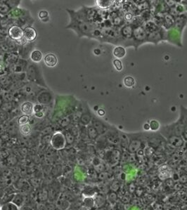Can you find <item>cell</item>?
<instances>
[{
	"instance_id": "cell-1",
	"label": "cell",
	"mask_w": 187,
	"mask_h": 210,
	"mask_svg": "<svg viewBox=\"0 0 187 210\" xmlns=\"http://www.w3.org/2000/svg\"><path fill=\"white\" fill-rule=\"evenodd\" d=\"M127 135L129 139V145L127 150L129 153H135L138 152L144 143L146 141L145 134H127Z\"/></svg>"
},
{
	"instance_id": "cell-2",
	"label": "cell",
	"mask_w": 187,
	"mask_h": 210,
	"mask_svg": "<svg viewBox=\"0 0 187 210\" xmlns=\"http://www.w3.org/2000/svg\"><path fill=\"white\" fill-rule=\"evenodd\" d=\"M148 33L140 25H134L132 40H130V46H133L135 49H137L141 44L147 42Z\"/></svg>"
},
{
	"instance_id": "cell-3",
	"label": "cell",
	"mask_w": 187,
	"mask_h": 210,
	"mask_svg": "<svg viewBox=\"0 0 187 210\" xmlns=\"http://www.w3.org/2000/svg\"><path fill=\"white\" fill-rule=\"evenodd\" d=\"M51 144L54 149H64L66 145V139L62 133L57 131L53 135L51 139Z\"/></svg>"
},
{
	"instance_id": "cell-4",
	"label": "cell",
	"mask_w": 187,
	"mask_h": 210,
	"mask_svg": "<svg viewBox=\"0 0 187 210\" xmlns=\"http://www.w3.org/2000/svg\"><path fill=\"white\" fill-rule=\"evenodd\" d=\"M134 27V25H133V24H125L120 29V35H121V38H123L124 42H125L124 46H127L128 42H130V40H132Z\"/></svg>"
},
{
	"instance_id": "cell-5",
	"label": "cell",
	"mask_w": 187,
	"mask_h": 210,
	"mask_svg": "<svg viewBox=\"0 0 187 210\" xmlns=\"http://www.w3.org/2000/svg\"><path fill=\"white\" fill-rule=\"evenodd\" d=\"M173 170L167 165H161L158 168V177L161 180H166L172 177Z\"/></svg>"
},
{
	"instance_id": "cell-6",
	"label": "cell",
	"mask_w": 187,
	"mask_h": 210,
	"mask_svg": "<svg viewBox=\"0 0 187 210\" xmlns=\"http://www.w3.org/2000/svg\"><path fill=\"white\" fill-rule=\"evenodd\" d=\"M9 34L10 38L15 40H21L23 37V30L19 26L14 25L9 30Z\"/></svg>"
},
{
	"instance_id": "cell-7",
	"label": "cell",
	"mask_w": 187,
	"mask_h": 210,
	"mask_svg": "<svg viewBox=\"0 0 187 210\" xmlns=\"http://www.w3.org/2000/svg\"><path fill=\"white\" fill-rule=\"evenodd\" d=\"M166 139L170 145L176 148H180L184 144V139L181 136H171L166 138Z\"/></svg>"
},
{
	"instance_id": "cell-8",
	"label": "cell",
	"mask_w": 187,
	"mask_h": 210,
	"mask_svg": "<svg viewBox=\"0 0 187 210\" xmlns=\"http://www.w3.org/2000/svg\"><path fill=\"white\" fill-rule=\"evenodd\" d=\"M37 37V32L32 27H27L23 30V38L27 42H32Z\"/></svg>"
},
{
	"instance_id": "cell-9",
	"label": "cell",
	"mask_w": 187,
	"mask_h": 210,
	"mask_svg": "<svg viewBox=\"0 0 187 210\" xmlns=\"http://www.w3.org/2000/svg\"><path fill=\"white\" fill-rule=\"evenodd\" d=\"M44 60L46 66L50 67V68L55 67L58 64L57 57L54 54H53V53H48V54L45 56Z\"/></svg>"
},
{
	"instance_id": "cell-10",
	"label": "cell",
	"mask_w": 187,
	"mask_h": 210,
	"mask_svg": "<svg viewBox=\"0 0 187 210\" xmlns=\"http://www.w3.org/2000/svg\"><path fill=\"white\" fill-rule=\"evenodd\" d=\"M162 40V34L160 30L152 33H150V34H148L147 42H153V43L154 42V43H157V42H160V41Z\"/></svg>"
},
{
	"instance_id": "cell-11",
	"label": "cell",
	"mask_w": 187,
	"mask_h": 210,
	"mask_svg": "<svg viewBox=\"0 0 187 210\" xmlns=\"http://www.w3.org/2000/svg\"><path fill=\"white\" fill-rule=\"evenodd\" d=\"M21 111L24 115L27 116H30L34 113V106L30 102H25L21 105Z\"/></svg>"
},
{
	"instance_id": "cell-12",
	"label": "cell",
	"mask_w": 187,
	"mask_h": 210,
	"mask_svg": "<svg viewBox=\"0 0 187 210\" xmlns=\"http://www.w3.org/2000/svg\"><path fill=\"white\" fill-rule=\"evenodd\" d=\"M180 123L187 128V109L184 106H181L180 118L178 120Z\"/></svg>"
},
{
	"instance_id": "cell-13",
	"label": "cell",
	"mask_w": 187,
	"mask_h": 210,
	"mask_svg": "<svg viewBox=\"0 0 187 210\" xmlns=\"http://www.w3.org/2000/svg\"><path fill=\"white\" fill-rule=\"evenodd\" d=\"M30 58L33 62L40 63L43 58V55L42 52L39 50H35L31 53Z\"/></svg>"
},
{
	"instance_id": "cell-14",
	"label": "cell",
	"mask_w": 187,
	"mask_h": 210,
	"mask_svg": "<svg viewBox=\"0 0 187 210\" xmlns=\"http://www.w3.org/2000/svg\"><path fill=\"white\" fill-rule=\"evenodd\" d=\"M120 145L123 149H127V147H128L129 145V139L127 137V134L120 132Z\"/></svg>"
},
{
	"instance_id": "cell-15",
	"label": "cell",
	"mask_w": 187,
	"mask_h": 210,
	"mask_svg": "<svg viewBox=\"0 0 187 210\" xmlns=\"http://www.w3.org/2000/svg\"><path fill=\"white\" fill-rule=\"evenodd\" d=\"M126 54L125 49L123 46H118L113 50V55L118 58H122Z\"/></svg>"
},
{
	"instance_id": "cell-16",
	"label": "cell",
	"mask_w": 187,
	"mask_h": 210,
	"mask_svg": "<svg viewBox=\"0 0 187 210\" xmlns=\"http://www.w3.org/2000/svg\"><path fill=\"white\" fill-rule=\"evenodd\" d=\"M56 206L59 210H68L70 207V203L68 200L64 199H59L57 201Z\"/></svg>"
},
{
	"instance_id": "cell-17",
	"label": "cell",
	"mask_w": 187,
	"mask_h": 210,
	"mask_svg": "<svg viewBox=\"0 0 187 210\" xmlns=\"http://www.w3.org/2000/svg\"><path fill=\"white\" fill-rule=\"evenodd\" d=\"M0 210H20V209L19 207L13 203L12 202H9L2 204L0 207Z\"/></svg>"
},
{
	"instance_id": "cell-18",
	"label": "cell",
	"mask_w": 187,
	"mask_h": 210,
	"mask_svg": "<svg viewBox=\"0 0 187 210\" xmlns=\"http://www.w3.org/2000/svg\"><path fill=\"white\" fill-rule=\"evenodd\" d=\"M13 203L18 206V207H21L23 205L24 202V197L21 194H16L13 196L12 201Z\"/></svg>"
},
{
	"instance_id": "cell-19",
	"label": "cell",
	"mask_w": 187,
	"mask_h": 210,
	"mask_svg": "<svg viewBox=\"0 0 187 210\" xmlns=\"http://www.w3.org/2000/svg\"><path fill=\"white\" fill-rule=\"evenodd\" d=\"M113 3V1H103V0H99L96 1V4L98 7L101 9H105L110 7Z\"/></svg>"
},
{
	"instance_id": "cell-20",
	"label": "cell",
	"mask_w": 187,
	"mask_h": 210,
	"mask_svg": "<svg viewBox=\"0 0 187 210\" xmlns=\"http://www.w3.org/2000/svg\"><path fill=\"white\" fill-rule=\"evenodd\" d=\"M123 83L125 87H128V88H131V87H133L134 86L135 79H134V77H131V76H127V77L124 78Z\"/></svg>"
},
{
	"instance_id": "cell-21",
	"label": "cell",
	"mask_w": 187,
	"mask_h": 210,
	"mask_svg": "<svg viewBox=\"0 0 187 210\" xmlns=\"http://www.w3.org/2000/svg\"><path fill=\"white\" fill-rule=\"evenodd\" d=\"M175 20L174 19L173 16L171 14H166L164 17V24L169 25V27H171L173 25Z\"/></svg>"
},
{
	"instance_id": "cell-22",
	"label": "cell",
	"mask_w": 187,
	"mask_h": 210,
	"mask_svg": "<svg viewBox=\"0 0 187 210\" xmlns=\"http://www.w3.org/2000/svg\"><path fill=\"white\" fill-rule=\"evenodd\" d=\"M20 131H21L22 134L28 135L31 132V127L28 124H23V125H21L20 127Z\"/></svg>"
},
{
	"instance_id": "cell-23",
	"label": "cell",
	"mask_w": 187,
	"mask_h": 210,
	"mask_svg": "<svg viewBox=\"0 0 187 210\" xmlns=\"http://www.w3.org/2000/svg\"><path fill=\"white\" fill-rule=\"evenodd\" d=\"M124 23H125V19H123V18L120 17L119 15L115 16V17L113 18V24L115 25L118 26V27H119V26L124 25H123Z\"/></svg>"
},
{
	"instance_id": "cell-24",
	"label": "cell",
	"mask_w": 187,
	"mask_h": 210,
	"mask_svg": "<svg viewBox=\"0 0 187 210\" xmlns=\"http://www.w3.org/2000/svg\"><path fill=\"white\" fill-rule=\"evenodd\" d=\"M149 125H150V129L153 131H158L159 128H160V124H159L158 122L156 121V120H152Z\"/></svg>"
},
{
	"instance_id": "cell-25",
	"label": "cell",
	"mask_w": 187,
	"mask_h": 210,
	"mask_svg": "<svg viewBox=\"0 0 187 210\" xmlns=\"http://www.w3.org/2000/svg\"><path fill=\"white\" fill-rule=\"evenodd\" d=\"M84 207H86L87 208H90L94 206V200H92V198H87L84 199Z\"/></svg>"
},
{
	"instance_id": "cell-26",
	"label": "cell",
	"mask_w": 187,
	"mask_h": 210,
	"mask_svg": "<svg viewBox=\"0 0 187 210\" xmlns=\"http://www.w3.org/2000/svg\"><path fill=\"white\" fill-rule=\"evenodd\" d=\"M113 66L118 71H121L123 70V64L119 59H115L113 61Z\"/></svg>"
},
{
	"instance_id": "cell-27",
	"label": "cell",
	"mask_w": 187,
	"mask_h": 210,
	"mask_svg": "<svg viewBox=\"0 0 187 210\" xmlns=\"http://www.w3.org/2000/svg\"><path fill=\"white\" fill-rule=\"evenodd\" d=\"M89 136L91 139H94L97 137L98 136V132L97 131V130L95 129V128L94 127H90L89 129Z\"/></svg>"
},
{
	"instance_id": "cell-28",
	"label": "cell",
	"mask_w": 187,
	"mask_h": 210,
	"mask_svg": "<svg viewBox=\"0 0 187 210\" xmlns=\"http://www.w3.org/2000/svg\"><path fill=\"white\" fill-rule=\"evenodd\" d=\"M29 121V117L27 115H23L21 118L18 119V124L20 125H23V124H27V122Z\"/></svg>"
},
{
	"instance_id": "cell-29",
	"label": "cell",
	"mask_w": 187,
	"mask_h": 210,
	"mask_svg": "<svg viewBox=\"0 0 187 210\" xmlns=\"http://www.w3.org/2000/svg\"><path fill=\"white\" fill-rule=\"evenodd\" d=\"M39 17L40 18V19L42 20H43V19L45 17L48 18V12H45V11H42V12H40V14H39Z\"/></svg>"
},
{
	"instance_id": "cell-30",
	"label": "cell",
	"mask_w": 187,
	"mask_h": 210,
	"mask_svg": "<svg viewBox=\"0 0 187 210\" xmlns=\"http://www.w3.org/2000/svg\"><path fill=\"white\" fill-rule=\"evenodd\" d=\"M38 209L39 210H47V207H46L45 205H44V204H40L38 207Z\"/></svg>"
},
{
	"instance_id": "cell-31",
	"label": "cell",
	"mask_w": 187,
	"mask_h": 210,
	"mask_svg": "<svg viewBox=\"0 0 187 210\" xmlns=\"http://www.w3.org/2000/svg\"><path fill=\"white\" fill-rule=\"evenodd\" d=\"M144 129H145L146 131H148V130L150 129V125H149V124L146 123L145 124H144Z\"/></svg>"
},
{
	"instance_id": "cell-32",
	"label": "cell",
	"mask_w": 187,
	"mask_h": 210,
	"mask_svg": "<svg viewBox=\"0 0 187 210\" xmlns=\"http://www.w3.org/2000/svg\"><path fill=\"white\" fill-rule=\"evenodd\" d=\"M98 113H99V115H101V116H103V115H105V111L101 109V110H99V111H98Z\"/></svg>"
}]
</instances>
